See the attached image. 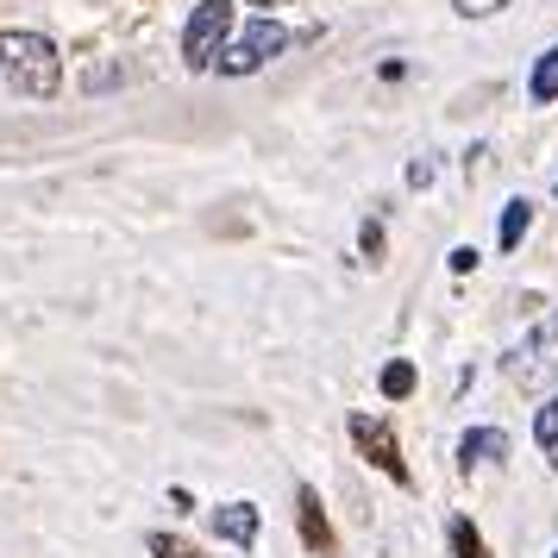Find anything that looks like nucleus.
<instances>
[{
    "label": "nucleus",
    "mask_w": 558,
    "mask_h": 558,
    "mask_svg": "<svg viewBox=\"0 0 558 558\" xmlns=\"http://www.w3.org/2000/svg\"><path fill=\"white\" fill-rule=\"evenodd\" d=\"M0 76L32 101H51L63 88V57L45 32H0Z\"/></svg>",
    "instance_id": "nucleus-1"
},
{
    "label": "nucleus",
    "mask_w": 558,
    "mask_h": 558,
    "mask_svg": "<svg viewBox=\"0 0 558 558\" xmlns=\"http://www.w3.org/2000/svg\"><path fill=\"white\" fill-rule=\"evenodd\" d=\"M508 383H521V389H546V383H558V307L546 314V327L533 332L527 345H514L508 352Z\"/></svg>",
    "instance_id": "nucleus-2"
},
{
    "label": "nucleus",
    "mask_w": 558,
    "mask_h": 558,
    "mask_svg": "<svg viewBox=\"0 0 558 558\" xmlns=\"http://www.w3.org/2000/svg\"><path fill=\"white\" fill-rule=\"evenodd\" d=\"M232 32V0H202L195 7V20L182 32V57H189V70H214L220 63V45H227Z\"/></svg>",
    "instance_id": "nucleus-3"
},
{
    "label": "nucleus",
    "mask_w": 558,
    "mask_h": 558,
    "mask_svg": "<svg viewBox=\"0 0 558 558\" xmlns=\"http://www.w3.org/2000/svg\"><path fill=\"white\" fill-rule=\"evenodd\" d=\"M282 45H289V38H282V26L257 20V26H245V38H232L227 51H220V70H227V76H252V70H264Z\"/></svg>",
    "instance_id": "nucleus-4"
},
{
    "label": "nucleus",
    "mask_w": 558,
    "mask_h": 558,
    "mask_svg": "<svg viewBox=\"0 0 558 558\" xmlns=\"http://www.w3.org/2000/svg\"><path fill=\"white\" fill-rule=\"evenodd\" d=\"M352 446L371 458V464H377L389 483H402V489H408V458H402L396 433L383 427V421H371V414H352Z\"/></svg>",
    "instance_id": "nucleus-5"
},
{
    "label": "nucleus",
    "mask_w": 558,
    "mask_h": 558,
    "mask_svg": "<svg viewBox=\"0 0 558 558\" xmlns=\"http://www.w3.org/2000/svg\"><path fill=\"white\" fill-rule=\"evenodd\" d=\"M295 521H302V539H307V553H320V558H332V546H339V539H332V527H327V514H320V496H314V489H295Z\"/></svg>",
    "instance_id": "nucleus-6"
},
{
    "label": "nucleus",
    "mask_w": 558,
    "mask_h": 558,
    "mask_svg": "<svg viewBox=\"0 0 558 558\" xmlns=\"http://www.w3.org/2000/svg\"><path fill=\"white\" fill-rule=\"evenodd\" d=\"M214 533H220L227 546H252V539H257V508H252V502L214 508Z\"/></svg>",
    "instance_id": "nucleus-7"
},
{
    "label": "nucleus",
    "mask_w": 558,
    "mask_h": 558,
    "mask_svg": "<svg viewBox=\"0 0 558 558\" xmlns=\"http://www.w3.org/2000/svg\"><path fill=\"white\" fill-rule=\"evenodd\" d=\"M458 458H464V464H483V458H508V433H489V427L464 433V439H458Z\"/></svg>",
    "instance_id": "nucleus-8"
},
{
    "label": "nucleus",
    "mask_w": 558,
    "mask_h": 558,
    "mask_svg": "<svg viewBox=\"0 0 558 558\" xmlns=\"http://www.w3.org/2000/svg\"><path fill=\"white\" fill-rule=\"evenodd\" d=\"M527 95H533L539 107H546V101H558V51H546L539 63H533V76H527Z\"/></svg>",
    "instance_id": "nucleus-9"
},
{
    "label": "nucleus",
    "mask_w": 558,
    "mask_h": 558,
    "mask_svg": "<svg viewBox=\"0 0 558 558\" xmlns=\"http://www.w3.org/2000/svg\"><path fill=\"white\" fill-rule=\"evenodd\" d=\"M527 227H533V202H508L502 207V252H514L527 239Z\"/></svg>",
    "instance_id": "nucleus-10"
},
{
    "label": "nucleus",
    "mask_w": 558,
    "mask_h": 558,
    "mask_svg": "<svg viewBox=\"0 0 558 558\" xmlns=\"http://www.w3.org/2000/svg\"><path fill=\"white\" fill-rule=\"evenodd\" d=\"M383 396H389V402H402V396H414V364H408V357H396V364L383 371Z\"/></svg>",
    "instance_id": "nucleus-11"
},
{
    "label": "nucleus",
    "mask_w": 558,
    "mask_h": 558,
    "mask_svg": "<svg viewBox=\"0 0 558 558\" xmlns=\"http://www.w3.org/2000/svg\"><path fill=\"white\" fill-rule=\"evenodd\" d=\"M452 553H458V558H489V546H483V533L471 527L464 514H458V521H452Z\"/></svg>",
    "instance_id": "nucleus-12"
},
{
    "label": "nucleus",
    "mask_w": 558,
    "mask_h": 558,
    "mask_svg": "<svg viewBox=\"0 0 558 558\" xmlns=\"http://www.w3.org/2000/svg\"><path fill=\"white\" fill-rule=\"evenodd\" d=\"M533 439H539V452H558V396L533 414Z\"/></svg>",
    "instance_id": "nucleus-13"
},
{
    "label": "nucleus",
    "mask_w": 558,
    "mask_h": 558,
    "mask_svg": "<svg viewBox=\"0 0 558 558\" xmlns=\"http://www.w3.org/2000/svg\"><path fill=\"white\" fill-rule=\"evenodd\" d=\"M145 546H151V558H202L195 546H189V539H170V533H151Z\"/></svg>",
    "instance_id": "nucleus-14"
},
{
    "label": "nucleus",
    "mask_w": 558,
    "mask_h": 558,
    "mask_svg": "<svg viewBox=\"0 0 558 558\" xmlns=\"http://www.w3.org/2000/svg\"><path fill=\"white\" fill-rule=\"evenodd\" d=\"M458 13H464V20H489V13H502L508 0H452Z\"/></svg>",
    "instance_id": "nucleus-15"
},
{
    "label": "nucleus",
    "mask_w": 558,
    "mask_h": 558,
    "mask_svg": "<svg viewBox=\"0 0 558 558\" xmlns=\"http://www.w3.org/2000/svg\"><path fill=\"white\" fill-rule=\"evenodd\" d=\"M408 182H414V189H427V182H433V163H427V157H421V163H408Z\"/></svg>",
    "instance_id": "nucleus-16"
},
{
    "label": "nucleus",
    "mask_w": 558,
    "mask_h": 558,
    "mask_svg": "<svg viewBox=\"0 0 558 558\" xmlns=\"http://www.w3.org/2000/svg\"><path fill=\"white\" fill-rule=\"evenodd\" d=\"M452 270H458V277H464V270H477V252H471V245H458V252H452Z\"/></svg>",
    "instance_id": "nucleus-17"
},
{
    "label": "nucleus",
    "mask_w": 558,
    "mask_h": 558,
    "mask_svg": "<svg viewBox=\"0 0 558 558\" xmlns=\"http://www.w3.org/2000/svg\"><path fill=\"white\" fill-rule=\"evenodd\" d=\"M252 7H282V0H252Z\"/></svg>",
    "instance_id": "nucleus-18"
},
{
    "label": "nucleus",
    "mask_w": 558,
    "mask_h": 558,
    "mask_svg": "<svg viewBox=\"0 0 558 558\" xmlns=\"http://www.w3.org/2000/svg\"><path fill=\"white\" fill-rule=\"evenodd\" d=\"M553 558H558V553H553Z\"/></svg>",
    "instance_id": "nucleus-19"
}]
</instances>
